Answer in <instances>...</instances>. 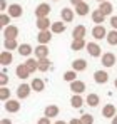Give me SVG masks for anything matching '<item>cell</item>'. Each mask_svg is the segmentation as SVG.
Here are the masks:
<instances>
[{
	"label": "cell",
	"instance_id": "obj_1",
	"mask_svg": "<svg viewBox=\"0 0 117 124\" xmlns=\"http://www.w3.org/2000/svg\"><path fill=\"white\" fill-rule=\"evenodd\" d=\"M92 37L95 39V40H102V39H107V30H105V27L104 25H94V29H92Z\"/></svg>",
	"mask_w": 117,
	"mask_h": 124
},
{
	"label": "cell",
	"instance_id": "obj_2",
	"mask_svg": "<svg viewBox=\"0 0 117 124\" xmlns=\"http://www.w3.org/2000/svg\"><path fill=\"white\" fill-rule=\"evenodd\" d=\"M7 12H8V15H10L12 19H20L22 14H23V8H22L20 3H12V5H8Z\"/></svg>",
	"mask_w": 117,
	"mask_h": 124
},
{
	"label": "cell",
	"instance_id": "obj_3",
	"mask_svg": "<svg viewBox=\"0 0 117 124\" xmlns=\"http://www.w3.org/2000/svg\"><path fill=\"white\" fill-rule=\"evenodd\" d=\"M50 10H52V7H50L49 3H39V5H37V8H35V17H37V19L49 17Z\"/></svg>",
	"mask_w": 117,
	"mask_h": 124
},
{
	"label": "cell",
	"instance_id": "obj_4",
	"mask_svg": "<svg viewBox=\"0 0 117 124\" xmlns=\"http://www.w3.org/2000/svg\"><path fill=\"white\" fill-rule=\"evenodd\" d=\"M2 35H3V39H17V35H19V27L10 23L8 27H5V29H3Z\"/></svg>",
	"mask_w": 117,
	"mask_h": 124
},
{
	"label": "cell",
	"instance_id": "obj_5",
	"mask_svg": "<svg viewBox=\"0 0 117 124\" xmlns=\"http://www.w3.org/2000/svg\"><path fill=\"white\" fill-rule=\"evenodd\" d=\"M32 92V85L30 84H20L17 87V97L19 99H27Z\"/></svg>",
	"mask_w": 117,
	"mask_h": 124
},
{
	"label": "cell",
	"instance_id": "obj_6",
	"mask_svg": "<svg viewBox=\"0 0 117 124\" xmlns=\"http://www.w3.org/2000/svg\"><path fill=\"white\" fill-rule=\"evenodd\" d=\"M87 52H89V55L90 57H100V54H102V50H100V45H99L97 42H87Z\"/></svg>",
	"mask_w": 117,
	"mask_h": 124
},
{
	"label": "cell",
	"instance_id": "obj_7",
	"mask_svg": "<svg viewBox=\"0 0 117 124\" xmlns=\"http://www.w3.org/2000/svg\"><path fill=\"white\" fill-rule=\"evenodd\" d=\"M52 30H39V35H37V42L42 45H47L49 42L52 40Z\"/></svg>",
	"mask_w": 117,
	"mask_h": 124
},
{
	"label": "cell",
	"instance_id": "obj_8",
	"mask_svg": "<svg viewBox=\"0 0 117 124\" xmlns=\"http://www.w3.org/2000/svg\"><path fill=\"white\" fill-rule=\"evenodd\" d=\"M100 62H102L104 67H114V64H116V55H114L112 52H105V54H102Z\"/></svg>",
	"mask_w": 117,
	"mask_h": 124
},
{
	"label": "cell",
	"instance_id": "obj_9",
	"mask_svg": "<svg viewBox=\"0 0 117 124\" xmlns=\"http://www.w3.org/2000/svg\"><path fill=\"white\" fill-rule=\"evenodd\" d=\"M3 107H5V111L7 112H19L20 111V102L19 101H15V99H8L7 102H3Z\"/></svg>",
	"mask_w": 117,
	"mask_h": 124
},
{
	"label": "cell",
	"instance_id": "obj_10",
	"mask_svg": "<svg viewBox=\"0 0 117 124\" xmlns=\"http://www.w3.org/2000/svg\"><path fill=\"white\" fill-rule=\"evenodd\" d=\"M34 55H35V59H47V57H49V49H47V45L39 44V45L34 49Z\"/></svg>",
	"mask_w": 117,
	"mask_h": 124
},
{
	"label": "cell",
	"instance_id": "obj_11",
	"mask_svg": "<svg viewBox=\"0 0 117 124\" xmlns=\"http://www.w3.org/2000/svg\"><path fill=\"white\" fill-rule=\"evenodd\" d=\"M116 114H117V109H116V106H114V104H105V106L102 107V116H104V117L112 119Z\"/></svg>",
	"mask_w": 117,
	"mask_h": 124
},
{
	"label": "cell",
	"instance_id": "obj_12",
	"mask_svg": "<svg viewBox=\"0 0 117 124\" xmlns=\"http://www.w3.org/2000/svg\"><path fill=\"white\" fill-rule=\"evenodd\" d=\"M52 23H54V22H50V19H49V17L37 19V22H35V25H37V29H39V30H50Z\"/></svg>",
	"mask_w": 117,
	"mask_h": 124
},
{
	"label": "cell",
	"instance_id": "obj_13",
	"mask_svg": "<svg viewBox=\"0 0 117 124\" xmlns=\"http://www.w3.org/2000/svg\"><path fill=\"white\" fill-rule=\"evenodd\" d=\"M15 74H17V77H19V79L23 81V79H27L32 72L29 70V67H27L25 64H20V65H17V69H15Z\"/></svg>",
	"mask_w": 117,
	"mask_h": 124
},
{
	"label": "cell",
	"instance_id": "obj_14",
	"mask_svg": "<svg viewBox=\"0 0 117 124\" xmlns=\"http://www.w3.org/2000/svg\"><path fill=\"white\" fill-rule=\"evenodd\" d=\"M70 91H72V94H84L85 92V84L77 79V81L70 82Z\"/></svg>",
	"mask_w": 117,
	"mask_h": 124
},
{
	"label": "cell",
	"instance_id": "obj_15",
	"mask_svg": "<svg viewBox=\"0 0 117 124\" xmlns=\"http://www.w3.org/2000/svg\"><path fill=\"white\" fill-rule=\"evenodd\" d=\"M74 8H75V14H77L79 17H85V15L90 12V7H89V3H87V2L79 3V5H75Z\"/></svg>",
	"mask_w": 117,
	"mask_h": 124
},
{
	"label": "cell",
	"instance_id": "obj_16",
	"mask_svg": "<svg viewBox=\"0 0 117 124\" xmlns=\"http://www.w3.org/2000/svg\"><path fill=\"white\" fill-rule=\"evenodd\" d=\"M94 81L97 84H107V81H109L107 70H95L94 72Z\"/></svg>",
	"mask_w": 117,
	"mask_h": 124
},
{
	"label": "cell",
	"instance_id": "obj_17",
	"mask_svg": "<svg viewBox=\"0 0 117 124\" xmlns=\"http://www.w3.org/2000/svg\"><path fill=\"white\" fill-rule=\"evenodd\" d=\"M99 10L105 15V17H109V15H112V12H114V5L107 0V2H102V3H99Z\"/></svg>",
	"mask_w": 117,
	"mask_h": 124
},
{
	"label": "cell",
	"instance_id": "obj_18",
	"mask_svg": "<svg viewBox=\"0 0 117 124\" xmlns=\"http://www.w3.org/2000/svg\"><path fill=\"white\" fill-rule=\"evenodd\" d=\"M12 62H14V55H12L10 50H3L0 54V64L2 65H10Z\"/></svg>",
	"mask_w": 117,
	"mask_h": 124
},
{
	"label": "cell",
	"instance_id": "obj_19",
	"mask_svg": "<svg viewBox=\"0 0 117 124\" xmlns=\"http://www.w3.org/2000/svg\"><path fill=\"white\" fill-rule=\"evenodd\" d=\"M84 97H82V94H74L72 97H70V106L74 107V109H80L82 106H84Z\"/></svg>",
	"mask_w": 117,
	"mask_h": 124
},
{
	"label": "cell",
	"instance_id": "obj_20",
	"mask_svg": "<svg viewBox=\"0 0 117 124\" xmlns=\"http://www.w3.org/2000/svg\"><path fill=\"white\" fill-rule=\"evenodd\" d=\"M17 50H19L20 55H23V57H30V54L34 52V49H32V45H30V44H20Z\"/></svg>",
	"mask_w": 117,
	"mask_h": 124
},
{
	"label": "cell",
	"instance_id": "obj_21",
	"mask_svg": "<svg viewBox=\"0 0 117 124\" xmlns=\"http://www.w3.org/2000/svg\"><path fill=\"white\" fill-rule=\"evenodd\" d=\"M44 116H47V117H57L58 116V107L55 104H50V106H47L45 107V111H44Z\"/></svg>",
	"mask_w": 117,
	"mask_h": 124
},
{
	"label": "cell",
	"instance_id": "obj_22",
	"mask_svg": "<svg viewBox=\"0 0 117 124\" xmlns=\"http://www.w3.org/2000/svg\"><path fill=\"white\" fill-rule=\"evenodd\" d=\"M60 19L62 22H72L74 20V10L72 8H62V12H60Z\"/></svg>",
	"mask_w": 117,
	"mask_h": 124
},
{
	"label": "cell",
	"instance_id": "obj_23",
	"mask_svg": "<svg viewBox=\"0 0 117 124\" xmlns=\"http://www.w3.org/2000/svg\"><path fill=\"white\" fill-rule=\"evenodd\" d=\"M92 22H94L95 25H102V23L105 22V15H104V14L97 8V10H94V12H92Z\"/></svg>",
	"mask_w": 117,
	"mask_h": 124
},
{
	"label": "cell",
	"instance_id": "obj_24",
	"mask_svg": "<svg viewBox=\"0 0 117 124\" xmlns=\"http://www.w3.org/2000/svg\"><path fill=\"white\" fill-rule=\"evenodd\" d=\"M85 47H87L85 39H72V44H70V49L72 50H82Z\"/></svg>",
	"mask_w": 117,
	"mask_h": 124
},
{
	"label": "cell",
	"instance_id": "obj_25",
	"mask_svg": "<svg viewBox=\"0 0 117 124\" xmlns=\"http://www.w3.org/2000/svg\"><path fill=\"white\" fill-rule=\"evenodd\" d=\"M87 35V29L84 27V25H77L75 29H74V32H72V37L74 39H84Z\"/></svg>",
	"mask_w": 117,
	"mask_h": 124
},
{
	"label": "cell",
	"instance_id": "obj_26",
	"mask_svg": "<svg viewBox=\"0 0 117 124\" xmlns=\"http://www.w3.org/2000/svg\"><path fill=\"white\" fill-rule=\"evenodd\" d=\"M30 85H32V91H35V92H42V91L45 89V82H44L42 79H39V77H35V79L30 82Z\"/></svg>",
	"mask_w": 117,
	"mask_h": 124
},
{
	"label": "cell",
	"instance_id": "obj_27",
	"mask_svg": "<svg viewBox=\"0 0 117 124\" xmlns=\"http://www.w3.org/2000/svg\"><path fill=\"white\" fill-rule=\"evenodd\" d=\"M65 29H67V27H65V22H54L52 27H50L52 34H64Z\"/></svg>",
	"mask_w": 117,
	"mask_h": 124
},
{
	"label": "cell",
	"instance_id": "obj_28",
	"mask_svg": "<svg viewBox=\"0 0 117 124\" xmlns=\"http://www.w3.org/2000/svg\"><path fill=\"white\" fill-rule=\"evenodd\" d=\"M72 69L77 70V72H82V70L87 69V62L84 61V59H75V61L72 62Z\"/></svg>",
	"mask_w": 117,
	"mask_h": 124
},
{
	"label": "cell",
	"instance_id": "obj_29",
	"mask_svg": "<svg viewBox=\"0 0 117 124\" xmlns=\"http://www.w3.org/2000/svg\"><path fill=\"white\" fill-rule=\"evenodd\" d=\"M3 49L5 50H15V49H19V44H17V39H5L3 40Z\"/></svg>",
	"mask_w": 117,
	"mask_h": 124
},
{
	"label": "cell",
	"instance_id": "obj_30",
	"mask_svg": "<svg viewBox=\"0 0 117 124\" xmlns=\"http://www.w3.org/2000/svg\"><path fill=\"white\" fill-rule=\"evenodd\" d=\"M23 64L29 67V70H30V72H35V70H39V59H32V57H29V59L23 62Z\"/></svg>",
	"mask_w": 117,
	"mask_h": 124
},
{
	"label": "cell",
	"instance_id": "obj_31",
	"mask_svg": "<svg viewBox=\"0 0 117 124\" xmlns=\"http://www.w3.org/2000/svg\"><path fill=\"white\" fill-rule=\"evenodd\" d=\"M85 102H87V106H90V107H97L99 102H100V97H99L97 94H89L87 99H85Z\"/></svg>",
	"mask_w": 117,
	"mask_h": 124
},
{
	"label": "cell",
	"instance_id": "obj_32",
	"mask_svg": "<svg viewBox=\"0 0 117 124\" xmlns=\"http://www.w3.org/2000/svg\"><path fill=\"white\" fill-rule=\"evenodd\" d=\"M64 81L65 82H74V81H77V70H74V69H70V70H67L65 74H64Z\"/></svg>",
	"mask_w": 117,
	"mask_h": 124
},
{
	"label": "cell",
	"instance_id": "obj_33",
	"mask_svg": "<svg viewBox=\"0 0 117 124\" xmlns=\"http://www.w3.org/2000/svg\"><path fill=\"white\" fill-rule=\"evenodd\" d=\"M39 70L40 72L50 70V61H49V57L47 59H39Z\"/></svg>",
	"mask_w": 117,
	"mask_h": 124
},
{
	"label": "cell",
	"instance_id": "obj_34",
	"mask_svg": "<svg viewBox=\"0 0 117 124\" xmlns=\"http://www.w3.org/2000/svg\"><path fill=\"white\" fill-rule=\"evenodd\" d=\"M105 40H107L109 45H117V30L116 29H112V30L107 34V39H105Z\"/></svg>",
	"mask_w": 117,
	"mask_h": 124
},
{
	"label": "cell",
	"instance_id": "obj_35",
	"mask_svg": "<svg viewBox=\"0 0 117 124\" xmlns=\"http://www.w3.org/2000/svg\"><path fill=\"white\" fill-rule=\"evenodd\" d=\"M8 99H10V89H7V85L5 87H0V101L7 102Z\"/></svg>",
	"mask_w": 117,
	"mask_h": 124
},
{
	"label": "cell",
	"instance_id": "obj_36",
	"mask_svg": "<svg viewBox=\"0 0 117 124\" xmlns=\"http://www.w3.org/2000/svg\"><path fill=\"white\" fill-rule=\"evenodd\" d=\"M10 19H12L10 15H7V14H2V15H0V25H2L3 29H5V27H8V25H10Z\"/></svg>",
	"mask_w": 117,
	"mask_h": 124
},
{
	"label": "cell",
	"instance_id": "obj_37",
	"mask_svg": "<svg viewBox=\"0 0 117 124\" xmlns=\"http://www.w3.org/2000/svg\"><path fill=\"white\" fill-rule=\"evenodd\" d=\"M80 121H82V124H94V116L92 114H82Z\"/></svg>",
	"mask_w": 117,
	"mask_h": 124
},
{
	"label": "cell",
	"instance_id": "obj_38",
	"mask_svg": "<svg viewBox=\"0 0 117 124\" xmlns=\"http://www.w3.org/2000/svg\"><path fill=\"white\" fill-rule=\"evenodd\" d=\"M7 84H8V76H7L5 70H3V72L0 74V87H5Z\"/></svg>",
	"mask_w": 117,
	"mask_h": 124
},
{
	"label": "cell",
	"instance_id": "obj_39",
	"mask_svg": "<svg viewBox=\"0 0 117 124\" xmlns=\"http://www.w3.org/2000/svg\"><path fill=\"white\" fill-rule=\"evenodd\" d=\"M109 23H110V27H112V29H116V30H117V15H110Z\"/></svg>",
	"mask_w": 117,
	"mask_h": 124
},
{
	"label": "cell",
	"instance_id": "obj_40",
	"mask_svg": "<svg viewBox=\"0 0 117 124\" xmlns=\"http://www.w3.org/2000/svg\"><path fill=\"white\" fill-rule=\"evenodd\" d=\"M37 124H52V123H50V117L44 116V117H40L39 121H37Z\"/></svg>",
	"mask_w": 117,
	"mask_h": 124
},
{
	"label": "cell",
	"instance_id": "obj_41",
	"mask_svg": "<svg viewBox=\"0 0 117 124\" xmlns=\"http://www.w3.org/2000/svg\"><path fill=\"white\" fill-rule=\"evenodd\" d=\"M69 124H82V121H80V117H79V119H70Z\"/></svg>",
	"mask_w": 117,
	"mask_h": 124
},
{
	"label": "cell",
	"instance_id": "obj_42",
	"mask_svg": "<svg viewBox=\"0 0 117 124\" xmlns=\"http://www.w3.org/2000/svg\"><path fill=\"white\" fill-rule=\"evenodd\" d=\"M82 2H84V0H70V3H72L74 7H75V5H79V3H82Z\"/></svg>",
	"mask_w": 117,
	"mask_h": 124
},
{
	"label": "cell",
	"instance_id": "obj_43",
	"mask_svg": "<svg viewBox=\"0 0 117 124\" xmlns=\"http://www.w3.org/2000/svg\"><path fill=\"white\" fill-rule=\"evenodd\" d=\"M0 7H2V10H5V8H7V5H5V0H0Z\"/></svg>",
	"mask_w": 117,
	"mask_h": 124
},
{
	"label": "cell",
	"instance_id": "obj_44",
	"mask_svg": "<svg viewBox=\"0 0 117 124\" xmlns=\"http://www.w3.org/2000/svg\"><path fill=\"white\" fill-rule=\"evenodd\" d=\"M0 124H12V121H10V119H2Z\"/></svg>",
	"mask_w": 117,
	"mask_h": 124
},
{
	"label": "cell",
	"instance_id": "obj_45",
	"mask_svg": "<svg viewBox=\"0 0 117 124\" xmlns=\"http://www.w3.org/2000/svg\"><path fill=\"white\" fill-rule=\"evenodd\" d=\"M110 124H117V114L112 117V119H110Z\"/></svg>",
	"mask_w": 117,
	"mask_h": 124
},
{
	"label": "cell",
	"instance_id": "obj_46",
	"mask_svg": "<svg viewBox=\"0 0 117 124\" xmlns=\"http://www.w3.org/2000/svg\"><path fill=\"white\" fill-rule=\"evenodd\" d=\"M54 124H69V123H65V121H55Z\"/></svg>",
	"mask_w": 117,
	"mask_h": 124
},
{
	"label": "cell",
	"instance_id": "obj_47",
	"mask_svg": "<svg viewBox=\"0 0 117 124\" xmlns=\"http://www.w3.org/2000/svg\"><path fill=\"white\" fill-rule=\"evenodd\" d=\"M95 2H99V3H102V2H107V0H95Z\"/></svg>",
	"mask_w": 117,
	"mask_h": 124
},
{
	"label": "cell",
	"instance_id": "obj_48",
	"mask_svg": "<svg viewBox=\"0 0 117 124\" xmlns=\"http://www.w3.org/2000/svg\"><path fill=\"white\" fill-rule=\"evenodd\" d=\"M114 85H116V89H117V79H116V81H114Z\"/></svg>",
	"mask_w": 117,
	"mask_h": 124
},
{
	"label": "cell",
	"instance_id": "obj_49",
	"mask_svg": "<svg viewBox=\"0 0 117 124\" xmlns=\"http://www.w3.org/2000/svg\"><path fill=\"white\" fill-rule=\"evenodd\" d=\"M54 2H58V0H54Z\"/></svg>",
	"mask_w": 117,
	"mask_h": 124
}]
</instances>
